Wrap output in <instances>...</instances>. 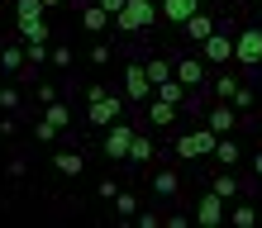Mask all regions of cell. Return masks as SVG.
Here are the masks:
<instances>
[{"label": "cell", "instance_id": "cell-1", "mask_svg": "<svg viewBox=\"0 0 262 228\" xmlns=\"http://www.w3.org/2000/svg\"><path fill=\"white\" fill-rule=\"evenodd\" d=\"M115 119H124V95H115L105 81H91L86 86V124L105 133Z\"/></svg>", "mask_w": 262, "mask_h": 228}, {"label": "cell", "instance_id": "cell-2", "mask_svg": "<svg viewBox=\"0 0 262 228\" xmlns=\"http://www.w3.org/2000/svg\"><path fill=\"white\" fill-rule=\"evenodd\" d=\"M214 143H220V133H214L210 124H200V129H191V133H181V138H177V157H186V162L214 157Z\"/></svg>", "mask_w": 262, "mask_h": 228}, {"label": "cell", "instance_id": "cell-3", "mask_svg": "<svg viewBox=\"0 0 262 228\" xmlns=\"http://www.w3.org/2000/svg\"><path fill=\"white\" fill-rule=\"evenodd\" d=\"M234 62L243 71H257L262 67V29L257 24H248V29H238V34H234Z\"/></svg>", "mask_w": 262, "mask_h": 228}, {"label": "cell", "instance_id": "cell-4", "mask_svg": "<svg viewBox=\"0 0 262 228\" xmlns=\"http://www.w3.org/2000/svg\"><path fill=\"white\" fill-rule=\"evenodd\" d=\"M158 14L162 10H152V0H129V5L115 14V29H124V34H143V29H152Z\"/></svg>", "mask_w": 262, "mask_h": 228}, {"label": "cell", "instance_id": "cell-5", "mask_svg": "<svg viewBox=\"0 0 262 228\" xmlns=\"http://www.w3.org/2000/svg\"><path fill=\"white\" fill-rule=\"evenodd\" d=\"M134 124H124V119H115L110 129H105V138H100V147H105V157L110 162H124L129 157V147H134Z\"/></svg>", "mask_w": 262, "mask_h": 228}, {"label": "cell", "instance_id": "cell-6", "mask_svg": "<svg viewBox=\"0 0 262 228\" xmlns=\"http://www.w3.org/2000/svg\"><path fill=\"white\" fill-rule=\"evenodd\" d=\"M200 57H205L210 67H229L234 62V34H229V29H214V34L200 43Z\"/></svg>", "mask_w": 262, "mask_h": 228}, {"label": "cell", "instance_id": "cell-7", "mask_svg": "<svg viewBox=\"0 0 262 228\" xmlns=\"http://www.w3.org/2000/svg\"><path fill=\"white\" fill-rule=\"evenodd\" d=\"M124 100H134V105L152 100V76H148L143 62H129V67H124Z\"/></svg>", "mask_w": 262, "mask_h": 228}, {"label": "cell", "instance_id": "cell-8", "mask_svg": "<svg viewBox=\"0 0 262 228\" xmlns=\"http://www.w3.org/2000/svg\"><path fill=\"white\" fill-rule=\"evenodd\" d=\"M205 124H210L214 133H234V129L243 124V114L234 110V100H214V105H210V114H205Z\"/></svg>", "mask_w": 262, "mask_h": 228}, {"label": "cell", "instance_id": "cell-9", "mask_svg": "<svg viewBox=\"0 0 262 228\" xmlns=\"http://www.w3.org/2000/svg\"><path fill=\"white\" fill-rule=\"evenodd\" d=\"M224 205H229V200H224V195H214V190L200 195V200H195V223H200V228H220V223H224Z\"/></svg>", "mask_w": 262, "mask_h": 228}, {"label": "cell", "instance_id": "cell-10", "mask_svg": "<svg viewBox=\"0 0 262 228\" xmlns=\"http://www.w3.org/2000/svg\"><path fill=\"white\" fill-rule=\"evenodd\" d=\"M177 81L181 86H191V90H200V86H205L210 81V76H205V57H177Z\"/></svg>", "mask_w": 262, "mask_h": 228}, {"label": "cell", "instance_id": "cell-11", "mask_svg": "<svg viewBox=\"0 0 262 228\" xmlns=\"http://www.w3.org/2000/svg\"><path fill=\"white\" fill-rule=\"evenodd\" d=\"M214 29H220V19H214V14H205V10H195L191 19L181 24V34H186V43H195V48H200V43H205Z\"/></svg>", "mask_w": 262, "mask_h": 228}, {"label": "cell", "instance_id": "cell-12", "mask_svg": "<svg viewBox=\"0 0 262 228\" xmlns=\"http://www.w3.org/2000/svg\"><path fill=\"white\" fill-rule=\"evenodd\" d=\"M110 19H115V14L105 10L100 0H86V5H81V29H86V34H105V29H110Z\"/></svg>", "mask_w": 262, "mask_h": 228}, {"label": "cell", "instance_id": "cell-13", "mask_svg": "<svg viewBox=\"0 0 262 228\" xmlns=\"http://www.w3.org/2000/svg\"><path fill=\"white\" fill-rule=\"evenodd\" d=\"M214 162H220V166H229V171H234V166L243 162V143L234 138V133H220V143H214Z\"/></svg>", "mask_w": 262, "mask_h": 228}, {"label": "cell", "instance_id": "cell-14", "mask_svg": "<svg viewBox=\"0 0 262 228\" xmlns=\"http://www.w3.org/2000/svg\"><path fill=\"white\" fill-rule=\"evenodd\" d=\"M148 190L158 195V200H177V195H181V176L177 171H152L148 176Z\"/></svg>", "mask_w": 262, "mask_h": 228}, {"label": "cell", "instance_id": "cell-15", "mask_svg": "<svg viewBox=\"0 0 262 228\" xmlns=\"http://www.w3.org/2000/svg\"><path fill=\"white\" fill-rule=\"evenodd\" d=\"M200 5H205V0H162L158 10H162V19H167V24H186Z\"/></svg>", "mask_w": 262, "mask_h": 228}, {"label": "cell", "instance_id": "cell-16", "mask_svg": "<svg viewBox=\"0 0 262 228\" xmlns=\"http://www.w3.org/2000/svg\"><path fill=\"white\" fill-rule=\"evenodd\" d=\"M24 67H29V57H24L19 43H0V71L5 76H24Z\"/></svg>", "mask_w": 262, "mask_h": 228}, {"label": "cell", "instance_id": "cell-17", "mask_svg": "<svg viewBox=\"0 0 262 228\" xmlns=\"http://www.w3.org/2000/svg\"><path fill=\"white\" fill-rule=\"evenodd\" d=\"M148 119H152V129H172V124H177V105H167V100H158V95H152Z\"/></svg>", "mask_w": 262, "mask_h": 228}, {"label": "cell", "instance_id": "cell-18", "mask_svg": "<svg viewBox=\"0 0 262 228\" xmlns=\"http://www.w3.org/2000/svg\"><path fill=\"white\" fill-rule=\"evenodd\" d=\"M210 190H214V195H224V200H234V195H243V186H238V176L229 171V166H220V176L210 181Z\"/></svg>", "mask_w": 262, "mask_h": 228}, {"label": "cell", "instance_id": "cell-19", "mask_svg": "<svg viewBox=\"0 0 262 228\" xmlns=\"http://www.w3.org/2000/svg\"><path fill=\"white\" fill-rule=\"evenodd\" d=\"M148 76H152V86H162V81H172V76H177V62H172V57H148Z\"/></svg>", "mask_w": 262, "mask_h": 228}, {"label": "cell", "instance_id": "cell-20", "mask_svg": "<svg viewBox=\"0 0 262 228\" xmlns=\"http://www.w3.org/2000/svg\"><path fill=\"white\" fill-rule=\"evenodd\" d=\"M53 166H57V171H62V176H81L86 171V157H81V152H57V157H53Z\"/></svg>", "mask_w": 262, "mask_h": 228}, {"label": "cell", "instance_id": "cell-21", "mask_svg": "<svg viewBox=\"0 0 262 228\" xmlns=\"http://www.w3.org/2000/svg\"><path fill=\"white\" fill-rule=\"evenodd\" d=\"M124 162H134V166H148L152 162V138H148V133H134V147H129Z\"/></svg>", "mask_w": 262, "mask_h": 228}, {"label": "cell", "instance_id": "cell-22", "mask_svg": "<svg viewBox=\"0 0 262 228\" xmlns=\"http://www.w3.org/2000/svg\"><path fill=\"white\" fill-rule=\"evenodd\" d=\"M238 86H243L238 76H229V71H224V76H214V81H210V95H214V100H234V90H238Z\"/></svg>", "mask_w": 262, "mask_h": 228}, {"label": "cell", "instance_id": "cell-23", "mask_svg": "<svg viewBox=\"0 0 262 228\" xmlns=\"http://www.w3.org/2000/svg\"><path fill=\"white\" fill-rule=\"evenodd\" d=\"M43 119H48V124H57V129H67V124H72V105H67V100L43 105Z\"/></svg>", "mask_w": 262, "mask_h": 228}, {"label": "cell", "instance_id": "cell-24", "mask_svg": "<svg viewBox=\"0 0 262 228\" xmlns=\"http://www.w3.org/2000/svg\"><path fill=\"white\" fill-rule=\"evenodd\" d=\"M229 223H234V228H253L257 223V209L253 205H234V209H229Z\"/></svg>", "mask_w": 262, "mask_h": 228}, {"label": "cell", "instance_id": "cell-25", "mask_svg": "<svg viewBox=\"0 0 262 228\" xmlns=\"http://www.w3.org/2000/svg\"><path fill=\"white\" fill-rule=\"evenodd\" d=\"M24 57H29V67H43V62H53V48L48 43H24Z\"/></svg>", "mask_w": 262, "mask_h": 228}, {"label": "cell", "instance_id": "cell-26", "mask_svg": "<svg viewBox=\"0 0 262 228\" xmlns=\"http://www.w3.org/2000/svg\"><path fill=\"white\" fill-rule=\"evenodd\" d=\"M253 105H257V90H253V86H238V90H234V110H238V114H253Z\"/></svg>", "mask_w": 262, "mask_h": 228}, {"label": "cell", "instance_id": "cell-27", "mask_svg": "<svg viewBox=\"0 0 262 228\" xmlns=\"http://www.w3.org/2000/svg\"><path fill=\"white\" fill-rule=\"evenodd\" d=\"M57 133H62L57 124H48V119H34V143H53Z\"/></svg>", "mask_w": 262, "mask_h": 228}, {"label": "cell", "instance_id": "cell-28", "mask_svg": "<svg viewBox=\"0 0 262 228\" xmlns=\"http://www.w3.org/2000/svg\"><path fill=\"white\" fill-rule=\"evenodd\" d=\"M115 209H119V214H124V219H134V214H138V195L119 190V195H115Z\"/></svg>", "mask_w": 262, "mask_h": 228}, {"label": "cell", "instance_id": "cell-29", "mask_svg": "<svg viewBox=\"0 0 262 228\" xmlns=\"http://www.w3.org/2000/svg\"><path fill=\"white\" fill-rule=\"evenodd\" d=\"M0 110H5V114L19 110V90H14V86H0Z\"/></svg>", "mask_w": 262, "mask_h": 228}, {"label": "cell", "instance_id": "cell-30", "mask_svg": "<svg viewBox=\"0 0 262 228\" xmlns=\"http://www.w3.org/2000/svg\"><path fill=\"white\" fill-rule=\"evenodd\" d=\"M53 67H57V71L72 67V48H67V43H53Z\"/></svg>", "mask_w": 262, "mask_h": 228}, {"label": "cell", "instance_id": "cell-31", "mask_svg": "<svg viewBox=\"0 0 262 228\" xmlns=\"http://www.w3.org/2000/svg\"><path fill=\"white\" fill-rule=\"evenodd\" d=\"M134 223H138V228H162L167 219H158L152 209H138V214H134Z\"/></svg>", "mask_w": 262, "mask_h": 228}, {"label": "cell", "instance_id": "cell-32", "mask_svg": "<svg viewBox=\"0 0 262 228\" xmlns=\"http://www.w3.org/2000/svg\"><path fill=\"white\" fill-rule=\"evenodd\" d=\"M91 62H96V67H110V43H91Z\"/></svg>", "mask_w": 262, "mask_h": 228}, {"label": "cell", "instance_id": "cell-33", "mask_svg": "<svg viewBox=\"0 0 262 228\" xmlns=\"http://www.w3.org/2000/svg\"><path fill=\"white\" fill-rule=\"evenodd\" d=\"M53 100H62V95H57V86H48V81H38V105H53Z\"/></svg>", "mask_w": 262, "mask_h": 228}, {"label": "cell", "instance_id": "cell-34", "mask_svg": "<svg viewBox=\"0 0 262 228\" xmlns=\"http://www.w3.org/2000/svg\"><path fill=\"white\" fill-rule=\"evenodd\" d=\"M96 195H105V200L115 205V195H119V186H115V181H100V186H96Z\"/></svg>", "mask_w": 262, "mask_h": 228}, {"label": "cell", "instance_id": "cell-35", "mask_svg": "<svg viewBox=\"0 0 262 228\" xmlns=\"http://www.w3.org/2000/svg\"><path fill=\"white\" fill-rule=\"evenodd\" d=\"M14 129H19V124H14V119H10V114H5V119H0V138H10V133H14Z\"/></svg>", "mask_w": 262, "mask_h": 228}, {"label": "cell", "instance_id": "cell-36", "mask_svg": "<svg viewBox=\"0 0 262 228\" xmlns=\"http://www.w3.org/2000/svg\"><path fill=\"white\" fill-rule=\"evenodd\" d=\"M100 5H105V10H110V14H119V10H124V5H129V0H100Z\"/></svg>", "mask_w": 262, "mask_h": 228}, {"label": "cell", "instance_id": "cell-37", "mask_svg": "<svg viewBox=\"0 0 262 228\" xmlns=\"http://www.w3.org/2000/svg\"><path fill=\"white\" fill-rule=\"evenodd\" d=\"M253 176L262 181V152H253Z\"/></svg>", "mask_w": 262, "mask_h": 228}, {"label": "cell", "instance_id": "cell-38", "mask_svg": "<svg viewBox=\"0 0 262 228\" xmlns=\"http://www.w3.org/2000/svg\"><path fill=\"white\" fill-rule=\"evenodd\" d=\"M43 5H48V10H53V5H62V0H43Z\"/></svg>", "mask_w": 262, "mask_h": 228}]
</instances>
